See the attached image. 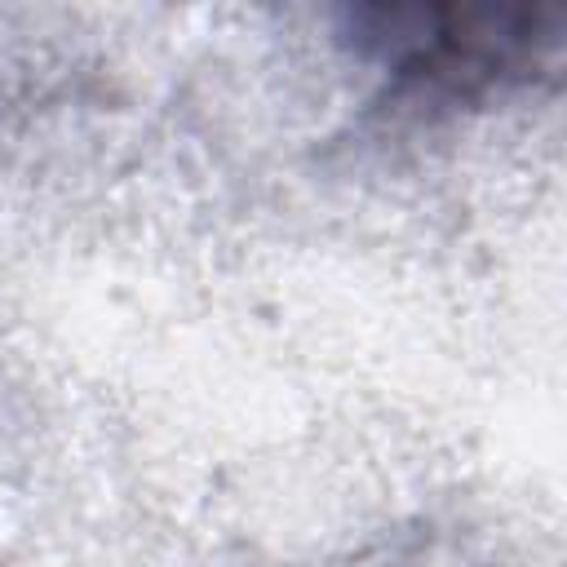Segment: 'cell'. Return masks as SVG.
<instances>
[{
	"label": "cell",
	"instance_id": "1",
	"mask_svg": "<svg viewBox=\"0 0 567 567\" xmlns=\"http://www.w3.org/2000/svg\"><path fill=\"white\" fill-rule=\"evenodd\" d=\"M359 40L385 53L394 71L430 80L439 89H474L505 71L532 66L540 13H487V9H359Z\"/></svg>",
	"mask_w": 567,
	"mask_h": 567
}]
</instances>
